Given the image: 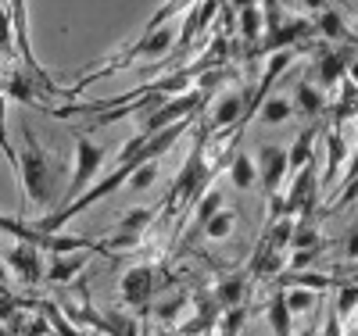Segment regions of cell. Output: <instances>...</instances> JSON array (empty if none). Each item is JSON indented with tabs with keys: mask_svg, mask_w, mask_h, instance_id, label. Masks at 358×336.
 Listing matches in <instances>:
<instances>
[{
	"mask_svg": "<svg viewBox=\"0 0 358 336\" xmlns=\"http://www.w3.org/2000/svg\"><path fill=\"white\" fill-rule=\"evenodd\" d=\"M18 179H22V190H25V204L29 207H43L50 200V165H47V154L40 150L33 129H29V118H22Z\"/></svg>",
	"mask_w": 358,
	"mask_h": 336,
	"instance_id": "obj_1",
	"label": "cell"
},
{
	"mask_svg": "<svg viewBox=\"0 0 358 336\" xmlns=\"http://www.w3.org/2000/svg\"><path fill=\"white\" fill-rule=\"evenodd\" d=\"M204 143H208V129L201 126V133H197V140H194V150H190L187 165L179 168L176 182L169 187V197H165V207H169V211H176L179 204H187V200L201 197L204 187H208V179L215 175L212 168H208V161H204Z\"/></svg>",
	"mask_w": 358,
	"mask_h": 336,
	"instance_id": "obj_2",
	"label": "cell"
},
{
	"mask_svg": "<svg viewBox=\"0 0 358 336\" xmlns=\"http://www.w3.org/2000/svg\"><path fill=\"white\" fill-rule=\"evenodd\" d=\"M208 104V89H183V94H176L169 97L162 108L155 111H147L143 122H140V133H162L169 126H176V122H183V118H197Z\"/></svg>",
	"mask_w": 358,
	"mask_h": 336,
	"instance_id": "obj_3",
	"label": "cell"
},
{
	"mask_svg": "<svg viewBox=\"0 0 358 336\" xmlns=\"http://www.w3.org/2000/svg\"><path fill=\"white\" fill-rule=\"evenodd\" d=\"M101 165H104V147L94 143L90 136H79L76 140V172H72V182L65 190V204H72L76 197H83L90 187H94V175L101 172Z\"/></svg>",
	"mask_w": 358,
	"mask_h": 336,
	"instance_id": "obj_4",
	"label": "cell"
},
{
	"mask_svg": "<svg viewBox=\"0 0 358 336\" xmlns=\"http://www.w3.org/2000/svg\"><path fill=\"white\" fill-rule=\"evenodd\" d=\"M158 286H162V268H155V265H133L122 276V290H118V297H122L126 308L143 312L147 304H151Z\"/></svg>",
	"mask_w": 358,
	"mask_h": 336,
	"instance_id": "obj_5",
	"label": "cell"
},
{
	"mask_svg": "<svg viewBox=\"0 0 358 336\" xmlns=\"http://www.w3.org/2000/svg\"><path fill=\"white\" fill-rule=\"evenodd\" d=\"M151 222H155V211L151 207H136V211H129V215L122 219V226H118L111 236L101 240V247L104 251H129V247H136V243L143 240V233L151 229Z\"/></svg>",
	"mask_w": 358,
	"mask_h": 336,
	"instance_id": "obj_6",
	"label": "cell"
},
{
	"mask_svg": "<svg viewBox=\"0 0 358 336\" xmlns=\"http://www.w3.org/2000/svg\"><path fill=\"white\" fill-rule=\"evenodd\" d=\"M248 97H251V94H236V89H226V94L215 101L212 122H204L208 136H212V133H222V129H241L244 122H248Z\"/></svg>",
	"mask_w": 358,
	"mask_h": 336,
	"instance_id": "obj_7",
	"label": "cell"
},
{
	"mask_svg": "<svg viewBox=\"0 0 358 336\" xmlns=\"http://www.w3.org/2000/svg\"><path fill=\"white\" fill-rule=\"evenodd\" d=\"M215 11H219V0H197V4L187 11L183 25H179V36H176V50H172V57H176V54L183 57V54L197 43V36L204 33L208 25H212Z\"/></svg>",
	"mask_w": 358,
	"mask_h": 336,
	"instance_id": "obj_8",
	"label": "cell"
},
{
	"mask_svg": "<svg viewBox=\"0 0 358 336\" xmlns=\"http://www.w3.org/2000/svg\"><path fill=\"white\" fill-rule=\"evenodd\" d=\"M255 165H258V182H262L265 197L280 193L283 179H287V172H290V165H287V150H283V147H262Z\"/></svg>",
	"mask_w": 358,
	"mask_h": 336,
	"instance_id": "obj_9",
	"label": "cell"
},
{
	"mask_svg": "<svg viewBox=\"0 0 358 336\" xmlns=\"http://www.w3.org/2000/svg\"><path fill=\"white\" fill-rule=\"evenodd\" d=\"M222 308H219V300L212 297V293H197L194 297V319H187V322H179L176 329H179V336H208L219 322H222Z\"/></svg>",
	"mask_w": 358,
	"mask_h": 336,
	"instance_id": "obj_10",
	"label": "cell"
},
{
	"mask_svg": "<svg viewBox=\"0 0 358 336\" xmlns=\"http://www.w3.org/2000/svg\"><path fill=\"white\" fill-rule=\"evenodd\" d=\"M40 254H43V251L33 247V243H18V247L8 251V265L15 268V276H18L25 286H36V283H43V276H47Z\"/></svg>",
	"mask_w": 358,
	"mask_h": 336,
	"instance_id": "obj_11",
	"label": "cell"
},
{
	"mask_svg": "<svg viewBox=\"0 0 358 336\" xmlns=\"http://www.w3.org/2000/svg\"><path fill=\"white\" fill-rule=\"evenodd\" d=\"M351 57H355V50H322V54H319V61H315V72H319V79H322V89L337 86V82L348 75Z\"/></svg>",
	"mask_w": 358,
	"mask_h": 336,
	"instance_id": "obj_12",
	"label": "cell"
},
{
	"mask_svg": "<svg viewBox=\"0 0 358 336\" xmlns=\"http://www.w3.org/2000/svg\"><path fill=\"white\" fill-rule=\"evenodd\" d=\"M86 261H90V254L86 251H76V254H62V258H54L50 261V268H47V276H43V283H54V286H65V283H72L79 272L86 268Z\"/></svg>",
	"mask_w": 358,
	"mask_h": 336,
	"instance_id": "obj_13",
	"label": "cell"
},
{
	"mask_svg": "<svg viewBox=\"0 0 358 336\" xmlns=\"http://www.w3.org/2000/svg\"><path fill=\"white\" fill-rule=\"evenodd\" d=\"M265 315H268V329H273V336H294V315L287 308V293L283 290H273Z\"/></svg>",
	"mask_w": 358,
	"mask_h": 336,
	"instance_id": "obj_14",
	"label": "cell"
},
{
	"mask_svg": "<svg viewBox=\"0 0 358 336\" xmlns=\"http://www.w3.org/2000/svg\"><path fill=\"white\" fill-rule=\"evenodd\" d=\"M244 293H248V276H226V279H219V286L212 290V297L219 300L222 312L244 308Z\"/></svg>",
	"mask_w": 358,
	"mask_h": 336,
	"instance_id": "obj_15",
	"label": "cell"
},
{
	"mask_svg": "<svg viewBox=\"0 0 358 336\" xmlns=\"http://www.w3.org/2000/svg\"><path fill=\"white\" fill-rule=\"evenodd\" d=\"M294 111H301V115H308V118L326 115V97L315 89V82H312V79H301V82H297V94H294Z\"/></svg>",
	"mask_w": 358,
	"mask_h": 336,
	"instance_id": "obj_16",
	"label": "cell"
},
{
	"mask_svg": "<svg viewBox=\"0 0 358 336\" xmlns=\"http://www.w3.org/2000/svg\"><path fill=\"white\" fill-rule=\"evenodd\" d=\"M326 147H330V158H326V168H322V187H330L341 172V165H344V158H348V143H344L341 129L326 133Z\"/></svg>",
	"mask_w": 358,
	"mask_h": 336,
	"instance_id": "obj_17",
	"label": "cell"
},
{
	"mask_svg": "<svg viewBox=\"0 0 358 336\" xmlns=\"http://www.w3.org/2000/svg\"><path fill=\"white\" fill-rule=\"evenodd\" d=\"M236 22H241V40H244V47H258L262 43V33H265V15L258 11V4L255 8H244V11H236Z\"/></svg>",
	"mask_w": 358,
	"mask_h": 336,
	"instance_id": "obj_18",
	"label": "cell"
},
{
	"mask_svg": "<svg viewBox=\"0 0 358 336\" xmlns=\"http://www.w3.org/2000/svg\"><path fill=\"white\" fill-rule=\"evenodd\" d=\"M315 136H319V129L312 126V129H305L301 136L294 140V147L287 150V165H290V172H301L305 165H312V150H315Z\"/></svg>",
	"mask_w": 358,
	"mask_h": 336,
	"instance_id": "obj_19",
	"label": "cell"
},
{
	"mask_svg": "<svg viewBox=\"0 0 358 336\" xmlns=\"http://www.w3.org/2000/svg\"><path fill=\"white\" fill-rule=\"evenodd\" d=\"M229 182H233L236 190H251L255 182H258V165H255V158L236 154V158L229 161Z\"/></svg>",
	"mask_w": 358,
	"mask_h": 336,
	"instance_id": "obj_20",
	"label": "cell"
},
{
	"mask_svg": "<svg viewBox=\"0 0 358 336\" xmlns=\"http://www.w3.org/2000/svg\"><path fill=\"white\" fill-rule=\"evenodd\" d=\"M222 211V193L219 190H208V193H201V200H197V207H194V215H190V222H194V233H201L208 222H212L215 215Z\"/></svg>",
	"mask_w": 358,
	"mask_h": 336,
	"instance_id": "obj_21",
	"label": "cell"
},
{
	"mask_svg": "<svg viewBox=\"0 0 358 336\" xmlns=\"http://www.w3.org/2000/svg\"><path fill=\"white\" fill-rule=\"evenodd\" d=\"M315 33H322V40H348L351 36V29L344 25V18L337 15V11H330V8H326V11H319V18H315Z\"/></svg>",
	"mask_w": 358,
	"mask_h": 336,
	"instance_id": "obj_22",
	"label": "cell"
},
{
	"mask_svg": "<svg viewBox=\"0 0 358 336\" xmlns=\"http://www.w3.org/2000/svg\"><path fill=\"white\" fill-rule=\"evenodd\" d=\"M294 115V104L287 101V97H265V104L258 108V118L265 122V126H283V122Z\"/></svg>",
	"mask_w": 358,
	"mask_h": 336,
	"instance_id": "obj_23",
	"label": "cell"
},
{
	"mask_svg": "<svg viewBox=\"0 0 358 336\" xmlns=\"http://www.w3.org/2000/svg\"><path fill=\"white\" fill-rule=\"evenodd\" d=\"M15 54H18V43H15V22H11L8 4L0 0V57L11 61Z\"/></svg>",
	"mask_w": 358,
	"mask_h": 336,
	"instance_id": "obj_24",
	"label": "cell"
},
{
	"mask_svg": "<svg viewBox=\"0 0 358 336\" xmlns=\"http://www.w3.org/2000/svg\"><path fill=\"white\" fill-rule=\"evenodd\" d=\"M319 243H322V236H319V229L312 226V219H297L294 236H290V247H294V251H308V247H319Z\"/></svg>",
	"mask_w": 358,
	"mask_h": 336,
	"instance_id": "obj_25",
	"label": "cell"
},
{
	"mask_svg": "<svg viewBox=\"0 0 358 336\" xmlns=\"http://www.w3.org/2000/svg\"><path fill=\"white\" fill-rule=\"evenodd\" d=\"M233 226H236V211H226V207H222L219 215L201 229V236H208V240H229Z\"/></svg>",
	"mask_w": 358,
	"mask_h": 336,
	"instance_id": "obj_26",
	"label": "cell"
},
{
	"mask_svg": "<svg viewBox=\"0 0 358 336\" xmlns=\"http://www.w3.org/2000/svg\"><path fill=\"white\" fill-rule=\"evenodd\" d=\"M334 290H337L334 312H337L341 319H351V312L358 308V286H355V283H337Z\"/></svg>",
	"mask_w": 358,
	"mask_h": 336,
	"instance_id": "obj_27",
	"label": "cell"
},
{
	"mask_svg": "<svg viewBox=\"0 0 358 336\" xmlns=\"http://www.w3.org/2000/svg\"><path fill=\"white\" fill-rule=\"evenodd\" d=\"M283 293H287V308H290V315H305V312L315 308V290L290 286V290H283Z\"/></svg>",
	"mask_w": 358,
	"mask_h": 336,
	"instance_id": "obj_28",
	"label": "cell"
},
{
	"mask_svg": "<svg viewBox=\"0 0 358 336\" xmlns=\"http://www.w3.org/2000/svg\"><path fill=\"white\" fill-rule=\"evenodd\" d=\"M40 315H43V319L50 322V329H54L57 336H79V333H76V329H72V326L65 322V315H62V308H57V304H54V300H43V304H40Z\"/></svg>",
	"mask_w": 358,
	"mask_h": 336,
	"instance_id": "obj_29",
	"label": "cell"
},
{
	"mask_svg": "<svg viewBox=\"0 0 358 336\" xmlns=\"http://www.w3.org/2000/svg\"><path fill=\"white\" fill-rule=\"evenodd\" d=\"M155 179H158V161H147V165H140V168L129 175L126 187H129V190H147Z\"/></svg>",
	"mask_w": 358,
	"mask_h": 336,
	"instance_id": "obj_30",
	"label": "cell"
},
{
	"mask_svg": "<svg viewBox=\"0 0 358 336\" xmlns=\"http://www.w3.org/2000/svg\"><path fill=\"white\" fill-rule=\"evenodd\" d=\"M187 304H190V297H187V293H179V297L165 300L162 308H158V319H162V322H176V326H179V315H183Z\"/></svg>",
	"mask_w": 358,
	"mask_h": 336,
	"instance_id": "obj_31",
	"label": "cell"
},
{
	"mask_svg": "<svg viewBox=\"0 0 358 336\" xmlns=\"http://www.w3.org/2000/svg\"><path fill=\"white\" fill-rule=\"evenodd\" d=\"M341 251H344L351 261H358V226H355V229H351V233L341 240Z\"/></svg>",
	"mask_w": 358,
	"mask_h": 336,
	"instance_id": "obj_32",
	"label": "cell"
},
{
	"mask_svg": "<svg viewBox=\"0 0 358 336\" xmlns=\"http://www.w3.org/2000/svg\"><path fill=\"white\" fill-rule=\"evenodd\" d=\"M351 179H358V150H355V158L348 161V175H344V182H351Z\"/></svg>",
	"mask_w": 358,
	"mask_h": 336,
	"instance_id": "obj_33",
	"label": "cell"
},
{
	"mask_svg": "<svg viewBox=\"0 0 358 336\" xmlns=\"http://www.w3.org/2000/svg\"><path fill=\"white\" fill-rule=\"evenodd\" d=\"M344 276H348L344 283H355V286H358V261H355L351 268H344Z\"/></svg>",
	"mask_w": 358,
	"mask_h": 336,
	"instance_id": "obj_34",
	"label": "cell"
},
{
	"mask_svg": "<svg viewBox=\"0 0 358 336\" xmlns=\"http://www.w3.org/2000/svg\"><path fill=\"white\" fill-rule=\"evenodd\" d=\"M305 4H308L312 11H326V8H330V4H326V0H305Z\"/></svg>",
	"mask_w": 358,
	"mask_h": 336,
	"instance_id": "obj_35",
	"label": "cell"
},
{
	"mask_svg": "<svg viewBox=\"0 0 358 336\" xmlns=\"http://www.w3.org/2000/svg\"><path fill=\"white\" fill-rule=\"evenodd\" d=\"M255 4H258V0H233V8H236V11H244V8H255Z\"/></svg>",
	"mask_w": 358,
	"mask_h": 336,
	"instance_id": "obj_36",
	"label": "cell"
},
{
	"mask_svg": "<svg viewBox=\"0 0 358 336\" xmlns=\"http://www.w3.org/2000/svg\"><path fill=\"white\" fill-rule=\"evenodd\" d=\"M297 336H319V329H315V322H312V326H308L305 333H297Z\"/></svg>",
	"mask_w": 358,
	"mask_h": 336,
	"instance_id": "obj_37",
	"label": "cell"
},
{
	"mask_svg": "<svg viewBox=\"0 0 358 336\" xmlns=\"http://www.w3.org/2000/svg\"><path fill=\"white\" fill-rule=\"evenodd\" d=\"M0 89H4V79H0Z\"/></svg>",
	"mask_w": 358,
	"mask_h": 336,
	"instance_id": "obj_38",
	"label": "cell"
}]
</instances>
